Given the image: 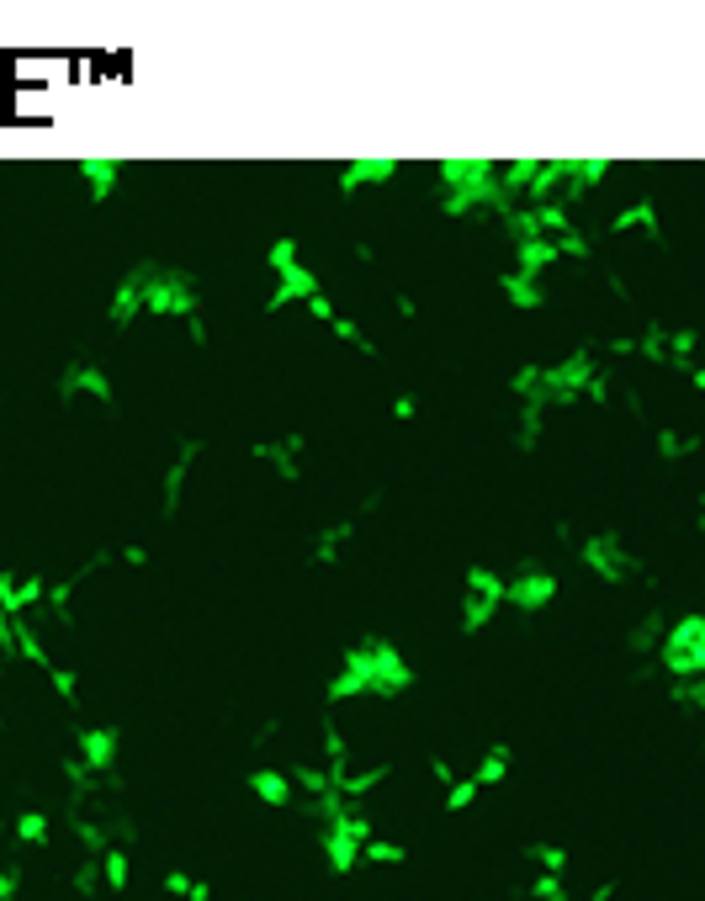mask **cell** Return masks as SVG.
Segmentation results:
<instances>
[{
	"label": "cell",
	"mask_w": 705,
	"mask_h": 901,
	"mask_svg": "<svg viewBox=\"0 0 705 901\" xmlns=\"http://www.w3.org/2000/svg\"><path fill=\"white\" fill-rule=\"evenodd\" d=\"M413 663L392 636H361L350 642L335 663V674L324 679V706H345V700H398L413 689Z\"/></svg>",
	"instance_id": "cell-1"
},
{
	"label": "cell",
	"mask_w": 705,
	"mask_h": 901,
	"mask_svg": "<svg viewBox=\"0 0 705 901\" xmlns=\"http://www.w3.org/2000/svg\"><path fill=\"white\" fill-rule=\"evenodd\" d=\"M139 270V293H144V314L154 318H196L202 314V287L192 270L165 266V260H133Z\"/></svg>",
	"instance_id": "cell-2"
},
{
	"label": "cell",
	"mask_w": 705,
	"mask_h": 901,
	"mask_svg": "<svg viewBox=\"0 0 705 901\" xmlns=\"http://www.w3.org/2000/svg\"><path fill=\"white\" fill-rule=\"evenodd\" d=\"M266 266L276 276V287L266 297V314H282V308H297V303H308V297L324 293V281H318V270L303 260V244L293 234H276L266 244Z\"/></svg>",
	"instance_id": "cell-3"
},
{
	"label": "cell",
	"mask_w": 705,
	"mask_h": 901,
	"mask_svg": "<svg viewBox=\"0 0 705 901\" xmlns=\"http://www.w3.org/2000/svg\"><path fill=\"white\" fill-rule=\"evenodd\" d=\"M594 371H600L594 350H589V345H573V350L558 356V361H541L535 392L525 398V403H535V409H568V403H579V398L589 392Z\"/></svg>",
	"instance_id": "cell-4"
},
{
	"label": "cell",
	"mask_w": 705,
	"mask_h": 901,
	"mask_svg": "<svg viewBox=\"0 0 705 901\" xmlns=\"http://www.w3.org/2000/svg\"><path fill=\"white\" fill-rule=\"evenodd\" d=\"M371 832H377L371 828V811L345 801L329 822H318V853H324V870H329V876H350V870H361V849H366Z\"/></svg>",
	"instance_id": "cell-5"
},
{
	"label": "cell",
	"mask_w": 705,
	"mask_h": 901,
	"mask_svg": "<svg viewBox=\"0 0 705 901\" xmlns=\"http://www.w3.org/2000/svg\"><path fill=\"white\" fill-rule=\"evenodd\" d=\"M657 668L668 679H705V615H680L663 626V642H657Z\"/></svg>",
	"instance_id": "cell-6"
},
{
	"label": "cell",
	"mask_w": 705,
	"mask_h": 901,
	"mask_svg": "<svg viewBox=\"0 0 705 901\" xmlns=\"http://www.w3.org/2000/svg\"><path fill=\"white\" fill-rule=\"evenodd\" d=\"M579 562H584V573H594L600 584H632L636 573H642V562L636 552L621 541V531H594V536L579 541Z\"/></svg>",
	"instance_id": "cell-7"
},
{
	"label": "cell",
	"mask_w": 705,
	"mask_h": 901,
	"mask_svg": "<svg viewBox=\"0 0 705 901\" xmlns=\"http://www.w3.org/2000/svg\"><path fill=\"white\" fill-rule=\"evenodd\" d=\"M74 758L85 764L91 780H117L112 769H117V758H122V731L106 727V721H85V727H74Z\"/></svg>",
	"instance_id": "cell-8"
},
{
	"label": "cell",
	"mask_w": 705,
	"mask_h": 901,
	"mask_svg": "<svg viewBox=\"0 0 705 901\" xmlns=\"http://www.w3.org/2000/svg\"><path fill=\"white\" fill-rule=\"evenodd\" d=\"M49 573L43 567H0V610L11 621H32V610H43Z\"/></svg>",
	"instance_id": "cell-9"
},
{
	"label": "cell",
	"mask_w": 705,
	"mask_h": 901,
	"mask_svg": "<svg viewBox=\"0 0 705 901\" xmlns=\"http://www.w3.org/2000/svg\"><path fill=\"white\" fill-rule=\"evenodd\" d=\"M552 600H558V573L552 567L525 562V567H514L510 579H504V605L520 610V615H541Z\"/></svg>",
	"instance_id": "cell-10"
},
{
	"label": "cell",
	"mask_w": 705,
	"mask_h": 901,
	"mask_svg": "<svg viewBox=\"0 0 705 901\" xmlns=\"http://www.w3.org/2000/svg\"><path fill=\"white\" fill-rule=\"evenodd\" d=\"M59 398L64 403H80V398H91V403H101V409H112L117 403V388H112V371L101 361H70L64 371H59Z\"/></svg>",
	"instance_id": "cell-11"
},
{
	"label": "cell",
	"mask_w": 705,
	"mask_h": 901,
	"mask_svg": "<svg viewBox=\"0 0 705 901\" xmlns=\"http://www.w3.org/2000/svg\"><path fill=\"white\" fill-rule=\"evenodd\" d=\"M303 451H308V436L303 430H282V436H266L249 446V457L260 467H270L282 483H303Z\"/></svg>",
	"instance_id": "cell-12"
},
{
	"label": "cell",
	"mask_w": 705,
	"mask_h": 901,
	"mask_svg": "<svg viewBox=\"0 0 705 901\" xmlns=\"http://www.w3.org/2000/svg\"><path fill=\"white\" fill-rule=\"evenodd\" d=\"M196 462H202V440L186 436L181 446H175L165 478H160V514H181V504H186V483H192Z\"/></svg>",
	"instance_id": "cell-13"
},
{
	"label": "cell",
	"mask_w": 705,
	"mask_h": 901,
	"mask_svg": "<svg viewBox=\"0 0 705 901\" xmlns=\"http://www.w3.org/2000/svg\"><path fill=\"white\" fill-rule=\"evenodd\" d=\"M605 234H615V239H632V234H642V239H663V213H657L653 196H636V202H626V207L610 213Z\"/></svg>",
	"instance_id": "cell-14"
},
{
	"label": "cell",
	"mask_w": 705,
	"mask_h": 901,
	"mask_svg": "<svg viewBox=\"0 0 705 901\" xmlns=\"http://www.w3.org/2000/svg\"><path fill=\"white\" fill-rule=\"evenodd\" d=\"M398 171H403L398 160H388V154H371V160H350V165H340L335 186H340V196L377 192V186H392V175H398Z\"/></svg>",
	"instance_id": "cell-15"
},
{
	"label": "cell",
	"mask_w": 705,
	"mask_h": 901,
	"mask_svg": "<svg viewBox=\"0 0 705 901\" xmlns=\"http://www.w3.org/2000/svg\"><path fill=\"white\" fill-rule=\"evenodd\" d=\"M610 171H615L610 160H562V196H558V202H562V207L584 202L589 192H600V186H605Z\"/></svg>",
	"instance_id": "cell-16"
},
{
	"label": "cell",
	"mask_w": 705,
	"mask_h": 901,
	"mask_svg": "<svg viewBox=\"0 0 705 901\" xmlns=\"http://www.w3.org/2000/svg\"><path fill=\"white\" fill-rule=\"evenodd\" d=\"M244 790H249L260 806H270V811H293V806H297L293 780H287V769H276V764L249 769V775H244Z\"/></svg>",
	"instance_id": "cell-17"
},
{
	"label": "cell",
	"mask_w": 705,
	"mask_h": 901,
	"mask_svg": "<svg viewBox=\"0 0 705 901\" xmlns=\"http://www.w3.org/2000/svg\"><path fill=\"white\" fill-rule=\"evenodd\" d=\"M350 536H356V514H340V520L318 525L314 536H308V562H314V567H335V562L345 557Z\"/></svg>",
	"instance_id": "cell-18"
},
{
	"label": "cell",
	"mask_w": 705,
	"mask_h": 901,
	"mask_svg": "<svg viewBox=\"0 0 705 901\" xmlns=\"http://www.w3.org/2000/svg\"><path fill=\"white\" fill-rule=\"evenodd\" d=\"M122 160H74V175H80V186H85V196L91 202H112L117 196V186H122Z\"/></svg>",
	"instance_id": "cell-19"
},
{
	"label": "cell",
	"mask_w": 705,
	"mask_h": 901,
	"mask_svg": "<svg viewBox=\"0 0 705 901\" xmlns=\"http://www.w3.org/2000/svg\"><path fill=\"white\" fill-rule=\"evenodd\" d=\"M144 318V293H139V270L127 266L122 270V281L112 287V303H106V324L112 329H133Z\"/></svg>",
	"instance_id": "cell-20"
},
{
	"label": "cell",
	"mask_w": 705,
	"mask_h": 901,
	"mask_svg": "<svg viewBox=\"0 0 705 901\" xmlns=\"http://www.w3.org/2000/svg\"><path fill=\"white\" fill-rule=\"evenodd\" d=\"M510 255H514L510 270L531 276V281H541V276H546L552 266H562V260H558V244H552V239H520V244H510Z\"/></svg>",
	"instance_id": "cell-21"
},
{
	"label": "cell",
	"mask_w": 705,
	"mask_h": 901,
	"mask_svg": "<svg viewBox=\"0 0 705 901\" xmlns=\"http://www.w3.org/2000/svg\"><path fill=\"white\" fill-rule=\"evenodd\" d=\"M499 610H504V600H493V594H472V588H462V605H457V632H462V636H478V632H488Z\"/></svg>",
	"instance_id": "cell-22"
},
{
	"label": "cell",
	"mask_w": 705,
	"mask_h": 901,
	"mask_svg": "<svg viewBox=\"0 0 705 901\" xmlns=\"http://www.w3.org/2000/svg\"><path fill=\"white\" fill-rule=\"evenodd\" d=\"M499 297L520 314H531V308H546V281H531L520 270H499Z\"/></svg>",
	"instance_id": "cell-23"
},
{
	"label": "cell",
	"mask_w": 705,
	"mask_h": 901,
	"mask_svg": "<svg viewBox=\"0 0 705 901\" xmlns=\"http://www.w3.org/2000/svg\"><path fill=\"white\" fill-rule=\"evenodd\" d=\"M6 832H11L22 849H49L53 843V817L49 811H38V806H27V811H17V817L6 822Z\"/></svg>",
	"instance_id": "cell-24"
},
{
	"label": "cell",
	"mask_w": 705,
	"mask_h": 901,
	"mask_svg": "<svg viewBox=\"0 0 705 901\" xmlns=\"http://www.w3.org/2000/svg\"><path fill=\"white\" fill-rule=\"evenodd\" d=\"M668 335H674V324H663V318H647V324H642V335H632L636 361H647V366H674Z\"/></svg>",
	"instance_id": "cell-25"
},
{
	"label": "cell",
	"mask_w": 705,
	"mask_h": 901,
	"mask_svg": "<svg viewBox=\"0 0 705 901\" xmlns=\"http://www.w3.org/2000/svg\"><path fill=\"white\" fill-rule=\"evenodd\" d=\"M96 876H101V897H122L133 885V853L112 843L106 853H96Z\"/></svg>",
	"instance_id": "cell-26"
},
{
	"label": "cell",
	"mask_w": 705,
	"mask_h": 901,
	"mask_svg": "<svg viewBox=\"0 0 705 901\" xmlns=\"http://www.w3.org/2000/svg\"><path fill=\"white\" fill-rule=\"evenodd\" d=\"M510 769H514V748H510V743H488L483 758H478V769H472L467 780L478 785V790H493V785L510 780Z\"/></svg>",
	"instance_id": "cell-27"
},
{
	"label": "cell",
	"mask_w": 705,
	"mask_h": 901,
	"mask_svg": "<svg viewBox=\"0 0 705 901\" xmlns=\"http://www.w3.org/2000/svg\"><path fill=\"white\" fill-rule=\"evenodd\" d=\"M361 864L366 870H398V864H409V843L403 838H382V832H371L361 849Z\"/></svg>",
	"instance_id": "cell-28"
},
{
	"label": "cell",
	"mask_w": 705,
	"mask_h": 901,
	"mask_svg": "<svg viewBox=\"0 0 705 901\" xmlns=\"http://www.w3.org/2000/svg\"><path fill=\"white\" fill-rule=\"evenodd\" d=\"M80 579H85L80 567H74V573H64V579H49V594H43V610H49V615H53V621H59V626H74V605H70V600H74V588H80Z\"/></svg>",
	"instance_id": "cell-29"
},
{
	"label": "cell",
	"mask_w": 705,
	"mask_h": 901,
	"mask_svg": "<svg viewBox=\"0 0 705 901\" xmlns=\"http://www.w3.org/2000/svg\"><path fill=\"white\" fill-rule=\"evenodd\" d=\"M525 859L535 864V876H562V880H568V870H573V853L562 849V843H552V838H535V843H525Z\"/></svg>",
	"instance_id": "cell-30"
},
{
	"label": "cell",
	"mask_w": 705,
	"mask_h": 901,
	"mask_svg": "<svg viewBox=\"0 0 705 901\" xmlns=\"http://www.w3.org/2000/svg\"><path fill=\"white\" fill-rule=\"evenodd\" d=\"M392 780V764H371V769H350L340 780V796L350 806H366V796L377 790V785H388Z\"/></svg>",
	"instance_id": "cell-31"
},
{
	"label": "cell",
	"mask_w": 705,
	"mask_h": 901,
	"mask_svg": "<svg viewBox=\"0 0 705 901\" xmlns=\"http://www.w3.org/2000/svg\"><path fill=\"white\" fill-rule=\"evenodd\" d=\"M329 335H335V340H340V345H350L356 356H366V361H377V356H382V350H377V340L366 335V324H356V318H350V314H335V324H329Z\"/></svg>",
	"instance_id": "cell-32"
},
{
	"label": "cell",
	"mask_w": 705,
	"mask_h": 901,
	"mask_svg": "<svg viewBox=\"0 0 705 901\" xmlns=\"http://www.w3.org/2000/svg\"><path fill=\"white\" fill-rule=\"evenodd\" d=\"M541 430H546V409L520 403V414H514V451H525V457H531L535 446H541Z\"/></svg>",
	"instance_id": "cell-33"
},
{
	"label": "cell",
	"mask_w": 705,
	"mask_h": 901,
	"mask_svg": "<svg viewBox=\"0 0 705 901\" xmlns=\"http://www.w3.org/2000/svg\"><path fill=\"white\" fill-rule=\"evenodd\" d=\"M17 658H22V663H32V668H43V674H49V668H53L49 642L38 636V626H32V621H17Z\"/></svg>",
	"instance_id": "cell-34"
},
{
	"label": "cell",
	"mask_w": 705,
	"mask_h": 901,
	"mask_svg": "<svg viewBox=\"0 0 705 901\" xmlns=\"http://www.w3.org/2000/svg\"><path fill=\"white\" fill-rule=\"evenodd\" d=\"M663 700L674 710H684V716H701L705 710V684L701 679H668L663 684Z\"/></svg>",
	"instance_id": "cell-35"
},
{
	"label": "cell",
	"mask_w": 705,
	"mask_h": 901,
	"mask_svg": "<svg viewBox=\"0 0 705 901\" xmlns=\"http://www.w3.org/2000/svg\"><path fill=\"white\" fill-rule=\"evenodd\" d=\"M695 446H701L695 430H653V451L663 457V462H684V457H695Z\"/></svg>",
	"instance_id": "cell-36"
},
{
	"label": "cell",
	"mask_w": 705,
	"mask_h": 901,
	"mask_svg": "<svg viewBox=\"0 0 705 901\" xmlns=\"http://www.w3.org/2000/svg\"><path fill=\"white\" fill-rule=\"evenodd\" d=\"M663 626H668V621H663V610H647L632 632H626V653H653L657 642H663Z\"/></svg>",
	"instance_id": "cell-37"
},
{
	"label": "cell",
	"mask_w": 705,
	"mask_h": 901,
	"mask_svg": "<svg viewBox=\"0 0 705 901\" xmlns=\"http://www.w3.org/2000/svg\"><path fill=\"white\" fill-rule=\"evenodd\" d=\"M49 689H53V700H64V706H80V674H74L70 663H53L49 668Z\"/></svg>",
	"instance_id": "cell-38"
},
{
	"label": "cell",
	"mask_w": 705,
	"mask_h": 901,
	"mask_svg": "<svg viewBox=\"0 0 705 901\" xmlns=\"http://www.w3.org/2000/svg\"><path fill=\"white\" fill-rule=\"evenodd\" d=\"M478 796H483V790H478V785H472V780L462 775V780H451L446 790H440V806H446V811L457 817V811H472V806H478Z\"/></svg>",
	"instance_id": "cell-39"
},
{
	"label": "cell",
	"mask_w": 705,
	"mask_h": 901,
	"mask_svg": "<svg viewBox=\"0 0 705 901\" xmlns=\"http://www.w3.org/2000/svg\"><path fill=\"white\" fill-rule=\"evenodd\" d=\"M552 244H558V260H594V239H589L584 228H568V234Z\"/></svg>",
	"instance_id": "cell-40"
},
{
	"label": "cell",
	"mask_w": 705,
	"mask_h": 901,
	"mask_svg": "<svg viewBox=\"0 0 705 901\" xmlns=\"http://www.w3.org/2000/svg\"><path fill=\"white\" fill-rule=\"evenodd\" d=\"M192 885H196V876H186V870H165V876H160V891H165L171 901H186L192 897Z\"/></svg>",
	"instance_id": "cell-41"
},
{
	"label": "cell",
	"mask_w": 705,
	"mask_h": 901,
	"mask_svg": "<svg viewBox=\"0 0 705 901\" xmlns=\"http://www.w3.org/2000/svg\"><path fill=\"white\" fill-rule=\"evenodd\" d=\"M303 308H308V318H314V324H324V329H329V324H335V314H340V308H335V297H329V293L308 297Z\"/></svg>",
	"instance_id": "cell-42"
},
{
	"label": "cell",
	"mask_w": 705,
	"mask_h": 901,
	"mask_svg": "<svg viewBox=\"0 0 705 901\" xmlns=\"http://www.w3.org/2000/svg\"><path fill=\"white\" fill-rule=\"evenodd\" d=\"M430 780H436L440 790H446L451 780H462V769H457V764H451L446 754H430Z\"/></svg>",
	"instance_id": "cell-43"
},
{
	"label": "cell",
	"mask_w": 705,
	"mask_h": 901,
	"mask_svg": "<svg viewBox=\"0 0 705 901\" xmlns=\"http://www.w3.org/2000/svg\"><path fill=\"white\" fill-rule=\"evenodd\" d=\"M0 901H22V870L0 864Z\"/></svg>",
	"instance_id": "cell-44"
},
{
	"label": "cell",
	"mask_w": 705,
	"mask_h": 901,
	"mask_svg": "<svg viewBox=\"0 0 705 901\" xmlns=\"http://www.w3.org/2000/svg\"><path fill=\"white\" fill-rule=\"evenodd\" d=\"M392 419H398V424L419 419V392H398V398H392Z\"/></svg>",
	"instance_id": "cell-45"
},
{
	"label": "cell",
	"mask_w": 705,
	"mask_h": 901,
	"mask_svg": "<svg viewBox=\"0 0 705 901\" xmlns=\"http://www.w3.org/2000/svg\"><path fill=\"white\" fill-rule=\"evenodd\" d=\"M117 562H127V567H149V546L144 541H127V546L117 552Z\"/></svg>",
	"instance_id": "cell-46"
},
{
	"label": "cell",
	"mask_w": 705,
	"mask_h": 901,
	"mask_svg": "<svg viewBox=\"0 0 705 901\" xmlns=\"http://www.w3.org/2000/svg\"><path fill=\"white\" fill-rule=\"evenodd\" d=\"M605 350H610V356H615V361H632V356H636L632 335H610V340H605Z\"/></svg>",
	"instance_id": "cell-47"
},
{
	"label": "cell",
	"mask_w": 705,
	"mask_h": 901,
	"mask_svg": "<svg viewBox=\"0 0 705 901\" xmlns=\"http://www.w3.org/2000/svg\"><path fill=\"white\" fill-rule=\"evenodd\" d=\"M186 340H192V345H207V340H213V329H207V318H202V314L186 318Z\"/></svg>",
	"instance_id": "cell-48"
},
{
	"label": "cell",
	"mask_w": 705,
	"mask_h": 901,
	"mask_svg": "<svg viewBox=\"0 0 705 901\" xmlns=\"http://www.w3.org/2000/svg\"><path fill=\"white\" fill-rule=\"evenodd\" d=\"M392 314H398V318H419V303H413L409 293H392Z\"/></svg>",
	"instance_id": "cell-49"
},
{
	"label": "cell",
	"mask_w": 705,
	"mask_h": 901,
	"mask_svg": "<svg viewBox=\"0 0 705 901\" xmlns=\"http://www.w3.org/2000/svg\"><path fill=\"white\" fill-rule=\"evenodd\" d=\"M684 377H689V388H695V392H705V366H701V361L684 366Z\"/></svg>",
	"instance_id": "cell-50"
},
{
	"label": "cell",
	"mask_w": 705,
	"mask_h": 901,
	"mask_svg": "<svg viewBox=\"0 0 705 901\" xmlns=\"http://www.w3.org/2000/svg\"><path fill=\"white\" fill-rule=\"evenodd\" d=\"M615 891H621V885H615V880H600V885H594V891H589V901H615Z\"/></svg>",
	"instance_id": "cell-51"
},
{
	"label": "cell",
	"mask_w": 705,
	"mask_h": 901,
	"mask_svg": "<svg viewBox=\"0 0 705 901\" xmlns=\"http://www.w3.org/2000/svg\"><path fill=\"white\" fill-rule=\"evenodd\" d=\"M350 255H356L361 266H371V260H377V249H371V244H366V239H356V244H350Z\"/></svg>",
	"instance_id": "cell-52"
},
{
	"label": "cell",
	"mask_w": 705,
	"mask_h": 901,
	"mask_svg": "<svg viewBox=\"0 0 705 901\" xmlns=\"http://www.w3.org/2000/svg\"><path fill=\"white\" fill-rule=\"evenodd\" d=\"M610 293L621 297V303H632V287H626V276H615V270H610Z\"/></svg>",
	"instance_id": "cell-53"
},
{
	"label": "cell",
	"mask_w": 705,
	"mask_h": 901,
	"mask_svg": "<svg viewBox=\"0 0 705 901\" xmlns=\"http://www.w3.org/2000/svg\"><path fill=\"white\" fill-rule=\"evenodd\" d=\"M546 901H579V897H573V891H558V897H546Z\"/></svg>",
	"instance_id": "cell-54"
},
{
	"label": "cell",
	"mask_w": 705,
	"mask_h": 901,
	"mask_svg": "<svg viewBox=\"0 0 705 901\" xmlns=\"http://www.w3.org/2000/svg\"><path fill=\"white\" fill-rule=\"evenodd\" d=\"M0 838H6V817H0Z\"/></svg>",
	"instance_id": "cell-55"
},
{
	"label": "cell",
	"mask_w": 705,
	"mask_h": 901,
	"mask_svg": "<svg viewBox=\"0 0 705 901\" xmlns=\"http://www.w3.org/2000/svg\"><path fill=\"white\" fill-rule=\"evenodd\" d=\"M0 409H6V392H0Z\"/></svg>",
	"instance_id": "cell-56"
},
{
	"label": "cell",
	"mask_w": 705,
	"mask_h": 901,
	"mask_svg": "<svg viewBox=\"0 0 705 901\" xmlns=\"http://www.w3.org/2000/svg\"><path fill=\"white\" fill-rule=\"evenodd\" d=\"M0 727H6V716H0Z\"/></svg>",
	"instance_id": "cell-57"
}]
</instances>
